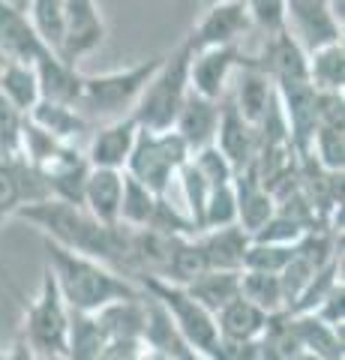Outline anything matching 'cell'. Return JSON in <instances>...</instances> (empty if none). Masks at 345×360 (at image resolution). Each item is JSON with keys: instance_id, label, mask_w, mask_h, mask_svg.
<instances>
[{"instance_id": "cell-4", "label": "cell", "mask_w": 345, "mask_h": 360, "mask_svg": "<svg viewBox=\"0 0 345 360\" xmlns=\"http://www.w3.org/2000/svg\"><path fill=\"white\" fill-rule=\"evenodd\" d=\"M186 141L174 129H141L132 144L124 172L150 189L153 195H169L171 180H177L181 165L189 160Z\"/></svg>"}, {"instance_id": "cell-27", "label": "cell", "mask_w": 345, "mask_h": 360, "mask_svg": "<svg viewBox=\"0 0 345 360\" xmlns=\"http://www.w3.org/2000/svg\"><path fill=\"white\" fill-rule=\"evenodd\" d=\"M294 328H297V336H300V342H304L306 352L318 354L321 360H342L345 357L342 333L333 330L330 324H325L321 319H315L313 312L294 315Z\"/></svg>"}, {"instance_id": "cell-43", "label": "cell", "mask_w": 345, "mask_h": 360, "mask_svg": "<svg viewBox=\"0 0 345 360\" xmlns=\"http://www.w3.org/2000/svg\"><path fill=\"white\" fill-rule=\"evenodd\" d=\"M132 360H174L169 352H162V348H157V345H148V342H141L138 345V352H136V357Z\"/></svg>"}, {"instance_id": "cell-33", "label": "cell", "mask_w": 345, "mask_h": 360, "mask_svg": "<svg viewBox=\"0 0 345 360\" xmlns=\"http://www.w3.org/2000/svg\"><path fill=\"white\" fill-rule=\"evenodd\" d=\"M177 180H181V189H183V201H186V217L189 222L195 225V231H202V219H204V205H207V195H210V186L207 177L198 172V165L193 162V156L181 165L177 172Z\"/></svg>"}, {"instance_id": "cell-48", "label": "cell", "mask_w": 345, "mask_h": 360, "mask_svg": "<svg viewBox=\"0 0 345 360\" xmlns=\"http://www.w3.org/2000/svg\"><path fill=\"white\" fill-rule=\"evenodd\" d=\"M39 360H63V357H39Z\"/></svg>"}, {"instance_id": "cell-31", "label": "cell", "mask_w": 345, "mask_h": 360, "mask_svg": "<svg viewBox=\"0 0 345 360\" xmlns=\"http://www.w3.org/2000/svg\"><path fill=\"white\" fill-rule=\"evenodd\" d=\"M27 18L33 30H37V37L42 39V45L58 54L63 42V0H30Z\"/></svg>"}, {"instance_id": "cell-12", "label": "cell", "mask_w": 345, "mask_h": 360, "mask_svg": "<svg viewBox=\"0 0 345 360\" xmlns=\"http://www.w3.org/2000/svg\"><path fill=\"white\" fill-rule=\"evenodd\" d=\"M214 144L235 172L247 168L255 156V148H259V132H255L252 123L235 108L231 99H226V103L219 99V127H216Z\"/></svg>"}, {"instance_id": "cell-11", "label": "cell", "mask_w": 345, "mask_h": 360, "mask_svg": "<svg viewBox=\"0 0 345 360\" xmlns=\"http://www.w3.org/2000/svg\"><path fill=\"white\" fill-rule=\"evenodd\" d=\"M243 58L247 54L240 45H214V49L193 51V58H189V90L219 103L228 78L237 72Z\"/></svg>"}, {"instance_id": "cell-38", "label": "cell", "mask_w": 345, "mask_h": 360, "mask_svg": "<svg viewBox=\"0 0 345 360\" xmlns=\"http://www.w3.org/2000/svg\"><path fill=\"white\" fill-rule=\"evenodd\" d=\"M243 6L252 18V27H261L264 33L285 30V0H243Z\"/></svg>"}, {"instance_id": "cell-20", "label": "cell", "mask_w": 345, "mask_h": 360, "mask_svg": "<svg viewBox=\"0 0 345 360\" xmlns=\"http://www.w3.org/2000/svg\"><path fill=\"white\" fill-rule=\"evenodd\" d=\"M198 246L207 258V267L216 270H243V255H247L249 246V231L240 229L237 222L222 225V229H207L198 231Z\"/></svg>"}, {"instance_id": "cell-22", "label": "cell", "mask_w": 345, "mask_h": 360, "mask_svg": "<svg viewBox=\"0 0 345 360\" xmlns=\"http://www.w3.org/2000/svg\"><path fill=\"white\" fill-rule=\"evenodd\" d=\"M207 312H219L226 303L240 297V270H216L207 267L202 276H195L193 283L183 285Z\"/></svg>"}, {"instance_id": "cell-23", "label": "cell", "mask_w": 345, "mask_h": 360, "mask_svg": "<svg viewBox=\"0 0 345 360\" xmlns=\"http://www.w3.org/2000/svg\"><path fill=\"white\" fill-rule=\"evenodd\" d=\"M214 319H216L219 336L259 342V336L264 333V324H267V312L259 309L255 303H249L247 297H235L231 303H226Z\"/></svg>"}, {"instance_id": "cell-50", "label": "cell", "mask_w": 345, "mask_h": 360, "mask_svg": "<svg viewBox=\"0 0 345 360\" xmlns=\"http://www.w3.org/2000/svg\"><path fill=\"white\" fill-rule=\"evenodd\" d=\"M207 4H216V0H204V6H207Z\"/></svg>"}, {"instance_id": "cell-40", "label": "cell", "mask_w": 345, "mask_h": 360, "mask_svg": "<svg viewBox=\"0 0 345 360\" xmlns=\"http://www.w3.org/2000/svg\"><path fill=\"white\" fill-rule=\"evenodd\" d=\"M210 360H259V342L231 340V336H216L214 345L204 352Z\"/></svg>"}, {"instance_id": "cell-10", "label": "cell", "mask_w": 345, "mask_h": 360, "mask_svg": "<svg viewBox=\"0 0 345 360\" xmlns=\"http://www.w3.org/2000/svg\"><path fill=\"white\" fill-rule=\"evenodd\" d=\"M105 39V21L99 15L96 0H63V42L60 58L79 63L93 54Z\"/></svg>"}, {"instance_id": "cell-2", "label": "cell", "mask_w": 345, "mask_h": 360, "mask_svg": "<svg viewBox=\"0 0 345 360\" xmlns=\"http://www.w3.org/2000/svg\"><path fill=\"white\" fill-rule=\"evenodd\" d=\"M46 258L54 283L60 288V297L66 300L70 312H87L93 315L103 307L124 297H138L141 288H136L124 274L115 267L96 262L91 255L72 252L66 246L46 238Z\"/></svg>"}, {"instance_id": "cell-5", "label": "cell", "mask_w": 345, "mask_h": 360, "mask_svg": "<svg viewBox=\"0 0 345 360\" xmlns=\"http://www.w3.org/2000/svg\"><path fill=\"white\" fill-rule=\"evenodd\" d=\"M162 54L150 60H141L126 70L103 72V75H84L82 78V96H79V111L96 117H124L132 111V105L138 103L144 84L150 82V75L160 70Z\"/></svg>"}, {"instance_id": "cell-28", "label": "cell", "mask_w": 345, "mask_h": 360, "mask_svg": "<svg viewBox=\"0 0 345 360\" xmlns=\"http://www.w3.org/2000/svg\"><path fill=\"white\" fill-rule=\"evenodd\" d=\"M207 270V258L198 246V238H174L171 243V255H169V264H165V274L157 279H165V283H174V285H186L193 283L195 276H202Z\"/></svg>"}, {"instance_id": "cell-41", "label": "cell", "mask_w": 345, "mask_h": 360, "mask_svg": "<svg viewBox=\"0 0 345 360\" xmlns=\"http://www.w3.org/2000/svg\"><path fill=\"white\" fill-rule=\"evenodd\" d=\"M315 319H321L325 324H330L333 330L342 333V324H345V285H333V291L318 303V307L313 309Z\"/></svg>"}, {"instance_id": "cell-7", "label": "cell", "mask_w": 345, "mask_h": 360, "mask_svg": "<svg viewBox=\"0 0 345 360\" xmlns=\"http://www.w3.org/2000/svg\"><path fill=\"white\" fill-rule=\"evenodd\" d=\"M138 279H141L144 295L157 297L162 303V309L169 312L171 324L177 328V333L183 336V342L189 348H195V352H207V348L214 345V340L219 336L214 312H207L183 285L165 283V279H157V276H138Z\"/></svg>"}, {"instance_id": "cell-18", "label": "cell", "mask_w": 345, "mask_h": 360, "mask_svg": "<svg viewBox=\"0 0 345 360\" xmlns=\"http://www.w3.org/2000/svg\"><path fill=\"white\" fill-rule=\"evenodd\" d=\"M231 184H235V198H237V225L247 229L249 234L259 231L276 210L273 195L261 186L252 162L247 168H240V172H235V180H231Z\"/></svg>"}, {"instance_id": "cell-3", "label": "cell", "mask_w": 345, "mask_h": 360, "mask_svg": "<svg viewBox=\"0 0 345 360\" xmlns=\"http://www.w3.org/2000/svg\"><path fill=\"white\" fill-rule=\"evenodd\" d=\"M189 58H193V49L186 45V39L171 54H162L160 70L150 75L138 103L129 111L141 129H171L174 127L177 111H181L183 99L189 94Z\"/></svg>"}, {"instance_id": "cell-47", "label": "cell", "mask_w": 345, "mask_h": 360, "mask_svg": "<svg viewBox=\"0 0 345 360\" xmlns=\"http://www.w3.org/2000/svg\"><path fill=\"white\" fill-rule=\"evenodd\" d=\"M0 160H6V153H4V144H0Z\"/></svg>"}, {"instance_id": "cell-15", "label": "cell", "mask_w": 345, "mask_h": 360, "mask_svg": "<svg viewBox=\"0 0 345 360\" xmlns=\"http://www.w3.org/2000/svg\"><path fill=\"white\" fill-rule=\"evenodd\" d=\"M33 72H37V82H39V99L79 108L84 75L75 70V63L63 60L60 54H54V51H46L33 60Z\"/></svg>"}, {"instance_id": "cell-24", "label": "cell", "mask_w": 345, "mask_h": 360, "mask_svg": "<svg viewBox=\"0 0 345 360\" xmlns=\"http://www.w3.org/2000/svg\"><path fill=\"white\" fill-rule=\"evenodd\" d=\"M306 78L315 90H342L345 87V45L333 39L306 51Z\"/></svg>"}, {"instance_id": "cell-9", "label": "cell", "mask_w": 345, "mask_h": 360, "mask_svg": "<svg viewBox=\"0 0 345 360\" xmlns=\"http://www.w3.org/2000/svg\"><path fill=\"white\" fill-rule=\"evenodd\" d=\"M252 30V18L243 6V0H216L207 4L202 18L195 21L186 45L193 51L214 49V45H240L243 37Z\"/></svg>"}, {"instance_id": "cell-30", "label": "cell", "mask_w": 345, "mask_h": 360, "mask_svg": "<svg viewBox=\"0 0 345 360\" xmlns=\"http://www.w3.org/2000/svg\"><path fill=\"white\" fill-rule=\"evenodd\" d=\"M160 195H153L148 186L138 184L132 174L124 172V193H120V225L126 229H148V222L157 210Z\"/></svg>"}, {"instance_id": "cell-19", "label": "cell", "mask_w": 345, "mask_h": 360, "mask_svg": "<svg viewBox=\"0 0 345 360\" xmlns=\"http://www.w3.org/2000/svg\"><path fill=\"white\" fill-rule=\"evenodd\" d=\"M120 193H124V172L91 165L84 180L82 205L103 225H120Z\"/></svg>"}, {"instance_id": "cell-29", "label": "cell", "mask_w": 345, "mask_h": 360, "mask_svg": "<svg viewBox=\"0 0 345 360\" xmlns=\"http://www.w3.org/2000/svg\"><path fill=\"white\" fill-rule=\"evenodd\" d=\"M240 297H247L267 315L285 309L280 274H267V270H240Z\"/></svg>"}, {"instance_id": "cell-49", "label": "cell", "mask_w": 345, "mask_h": 360, "mask_svg": "<svg viewBox=\"0 0 345 360\" xmlns=\"http://www.w3.org/2000/svg\"><path fill=\"white\" fill-rule=\"evenodd\" d=\"M333 4H337V6H339V9H342V0H333Z\"/></svg>"}, {"instance_id": "cell-44", "label": "cell", "mask_w": 345, "mask_h": 360, "mask_svg": "<svg viewBox=\"0 0 345 360\" xmlns=\"http://www.w3.org/2000/svg\"><path fill=\"white\" fill-rule=\"evenodd\" d=\"M177 360H210L204 352H195V348H183L181 354H177Z\"/></svg>"}, {"instance_id": "cell-16", "label": "cell", "mask_w": 345, "mask_h": 360, "mask_svg": "<svg viewBox=\"0 0 345 360\" xmlns=\"http://www.w3.org/2000/svg\"><path fill=\"white\" fill-rule=\"evenodd\" d=\"M216 127H219V103L216 99H204V96H198L189 90L181 111H177V117H174V127H171L186 141L189 153L214 144Z\"/></svg>"}, {"instance_id": "cell-34", "label": "cell", "mask_w": 345, "mask_h": 360, "mask_svg": "<svg viewBox=\"0 0 345 360\" xmlns=\"http://www.w3.org/2000/svg\"><path fill=\"white\" fill-rule=\"evenodd\" d=\"M297 243H261L249 240L247 255H243V267L247 270H267V274H280V270L294 258Z\"/></svg>"}, {"instance_id": "cell-14", "label": "cell", "mask_w": 345, "mask_h": 360, "mask_svg": "<svg viewBox=\"0 0 345 360\" xmlns=\"http://www.w3.org/2000/svg\"><path fill=\"white\" fill-rule=\"evenodd\" d=\"M46 51L48 49L33 30L27 9L9 4V0H0V54L15 63H33Z\"/></svg>"}, {"instance_id": "cell-42", "label": "cell", "mask_w": 345, "mask_h": 360, "mask_svg": "<svg viewBox=\"0 0 345 360\" xmlns=\"http://www.w3.org/2000/svg\"><path fill=\"white\" fill-rule=\"evenodd\" d=\"M0 360H39V354L33 352V348H30L25 340H18L6 354H0Z\"/></svg>"}, {"instance_id": "cell-17", "label": "cell", "mask_w": 345, "mask_h": 360, "mask_svg": "<svg viewBox=\"0 0 345 360\" xmlns=\"http://www.w3.org/2000/svg\"><path fill=\"white\" fill-rule=\"evenodd\" d=\"M276 90L273 82L261 66H255L252 58H243V63L237 66V90H235V108L247 117L252 127H259L261 117L267 115V108L273 105Z\"/></svg>"}, {"instance_id": "cell-39", "label": "cell", "mask_w": 345, "mask_h": 360, "mask_svg": "<svg viewBox=\"0 0 345 360\" xmlns=\"http://www.w3.org/2000/svg\"><path fill=\"white\" fill-rule=\"evenodd\" d=\"M25 117L27 115H21L6 96H0V144H4L6 156H15L21 148V127H25Z\"/></svg>"}, {"instance_id": "cell-8", "label": "cell", "mask_w": 345, "mask_h": 360, "mask_svg": "<svg viewBox=\"0 0 345 360\" xmlns=\"http://www.w3.org/2000/svg\"><path fill=\"white\" fill-rule=\"evenodd\" d=\"M285 30L313 51L315 45L342 39V9L333 0H285Z\"/></svg>"}, {"instance_id": "cell-37", "label": "cell", "mask_w": 345, "mask_h": 360, "mask_svg": "<svg viewBox=\"0 0 345 360\" xmlns=\"http://www.w3.org/2000/svg\"><path fill=\"white\" fill-rule=\"evenodd\" d=\"M193 162L198 165V172L207 177V184H210V186L231 184V180H235V168L228 165V160L219 153L216 144H207V148L195 150V153H193Z\"/></svg>"}, {"instance_id": "cell-26", "label": "cell", "mask_w": 345, "mask_h": 360, "mask_svg": "<svg viewBox=\"0 0 345 360\" xmlns=\"http://www.w3.org/2000/svg\"><path fill=\"white\" fill-rule=\"evenodd\" d=\"M0 96H6L21 115H27L39 103V82L33 72V63L6 60L0 66Z\"/></svg>"}, {"instance_id": "cell-46", "label": "cell", "mask_w": 345, "mask_h": 360, "mask_svg": "<svg viewBox=\"0 0 345 360\" xmlns=\"http://www.w3.org/2000/svg\"><path fill=\"white\" fill-rule=\"evenodd\" d=\"M9 4H15V6H21V9H27L30 0H9Z\"/></svg>"}, {"instance_id": "cell-36", "label": "cell", "mask_w": 345, "mask_h": 360, "mask_svg": "<svg viewBox=\"0 0 345 360\" xmlns=\"http://www.w3.org/2000/svg\"><path fill=\"white\" fill-rule=\"evenodd\" d=\"M306 231L309 229H306L304 222H297L292 217H285V213H276L273 210V217L267 219L259 231H252L249 238L252 240H261V243H297Z\"/></svg>"}, {"instance_id": "cell-21", "label": "cell", "mask_w": 345, "mask_h": 360, "mask_svg": "<svg viewBox=\"0 0 345 360\" xmlns=\"http://www.w3.org/2000/svg\"><path fill=\"white\" fill-rule=\"evenodd\" d=\"M27 120L37 123L39 129H46L48 135H54L58 141H66V144H75L87 129H91L87 117L75 105L48 103V99H39V103L27 111Z\"/></svg>"}, {"instance_id": "cell-13", "label": "cell", "mask_w": 345, "mask_h": 360, "mask_svg": "<svg viewBox=\"0 0 345 360\" xmlns=\"http://www.w3.org/2000/svg\"><path fill=\"white\" fill-rule=\"evenodd\" d=\"M136 135H138V123L132 115L108 120L105 127H99L93 132L91 144H87L84 150L87 162L93 168H117V172H124V165L132 153V144H136Z\"/></svg>"}, {"instance_id": "cell-32", "label": "cell", "mask_w": 345, "mask_h": 360, "mask_svg": "<svg viewBox=\"0 0 345 360\" xmlns=\"http://www.w3.org/2000/svg\"><path fill=\"white\" fill-rule=\"evenodd\" d=\"M306 156H313V160L321 168H327V172H345V127L318 123Z\"/></svg>"}, {"instance_id": "cell-6", "label": "cell", "mask_w": 345, "mask_h": 360, "mask_svg": "<svg viewBox=\"0 0 345 360\" xmlns=\"http://www.w3.org/2000/svg\"><path fill=\"white\" fill-rule=\"evenodd\" d=\"M72 312L60 297V288L54 283L51 270L46 267L39 283V295L33 297L30 309L25 315V342L39 357H63L66 354V336H70Z\"/></svg>"}, {"instance_id": "cell-1", "label": "cell", "mask_w": 345, "mask_h": 360, "mask_svg": "<svg viewBox=\"0 0 345 360\" xmlns=\"http://www.w3.org/2000/svg\"><path fill=\"white\" fill-rule=\"evenodd\" d=\"M15 217L33 222L48 240L72 252L91 255L108 267H126L129 258V229L126 225H103L84 205L63 198H39L21 205Z\"/></svg>"}, {"instance_id": "cell-25", "label": "cell", "mask_w": 345, "mask_h": 360, "mask_svg": "<svg viewBox=\"0 0 345 360\" xmlns=\"http://www.w3.org/2000/svg\"><path fill=\"white\" fill-rule=\"evenodd\" d=\"M105 345H108V336L99 328L96 315L72 312L63 360H99V354L105 352Z\"/></svg>"}, {"instance_id": "cell-45", "label": "cell", "mask_w": 345, "mask_h": 360, "mask_svg": "<svg viewBox=\"0 0 345 360\" xmlns=\"http://www.w3.org/2000/svg\"><path fill=\"white\" fill-rule=\"evenodd\" d=\"M294 360H321V357H318V354H313V352H306V348H304V352H300Z\"/></svg>"}, {"instance_id": "cell-35", "label": "cell", "mask_w": 345, "mask_h": 360, "mask_svg": "<svg viewBox=\"0 0 345 360\" xmlns=\"http://www.w3.org/2000/svg\"><path fill=\"white\" fill-rule=\"evenodd\" d=\"M231 222H237L235 184H219V186L210 189V195H207L202 231H207V229H222V225H231Z\"/></svg>"}]
</instances>
